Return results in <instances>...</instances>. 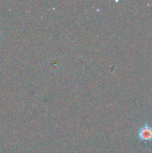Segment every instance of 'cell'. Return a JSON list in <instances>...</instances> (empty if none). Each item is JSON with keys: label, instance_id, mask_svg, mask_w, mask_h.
<instances>
[{"label": "cell", "instance_id": "6da1fadb", "mask_svg": "<svg viewBox=\"0 0 152 153\" xmlns=\"http://www.w3.org/2000/svg\"><path fill=\"white\" fill-rule=\"evenodd\" d=\"M139 138L142 141H151L152 140V128L146 125L142 127L139 131Z\"/></svg>", "mask_w": 152, "mask_h": 153}]
</instances>
